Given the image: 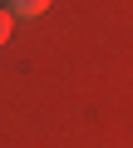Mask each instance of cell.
<instances>
[{
	"mask_svg": "<svg viewBox=\"0 0 133 148\" xmlns=\"http://www.w3.org/2000/svg\"><path fill=\"white\" fill-rule=\"evenodd\" d=\"M0 10H10V20H30L49 10V0H0Z\"/></svg>",
	"mask_w": 133,
	"mask_h": 148,
	"instance_id": "1",
	"label": "cell"
},
{
	"mask_svg": "<svg viewBox=\"0 0 133 148\" xmlns=\"http://www.w3.org/2000/svg\"><path fill=\"white\" fill-rule=\"evenodd\" d=\"M10 30H15V20H10V10H0V45L10 40Z\"/></svg>",
	"mask_w": 133,
	"mask_h": 148,
	"instance_id": "2",
	"label": "cell"
}]
</instances>
